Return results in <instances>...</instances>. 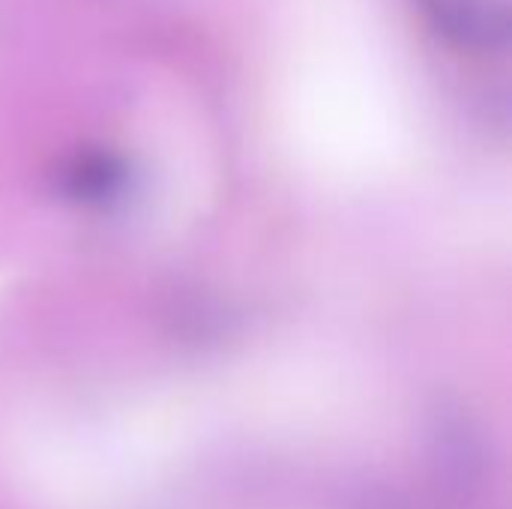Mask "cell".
<instances>
[{"instance_id": "6da1fadb", "label": "cell", "mask_w": 512, "mask_h": 509, "mask_svg": "<svg viewBox=\"0 0 512 509\" xmlns=\"http://www.w3.org/2000/svg\"><path fill=\"white\" fill-rule=\"evenodd\" d=\"M429 15L459 42L492 48L507 39V0H423Z\"/></svg>"}]
</instances>
